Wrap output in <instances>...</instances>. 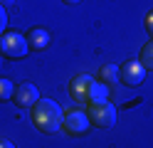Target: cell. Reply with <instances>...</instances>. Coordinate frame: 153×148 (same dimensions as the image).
<instances>
[{
	"label": "cell",
	"instance_id": "cell-2",
	"mask_svg": "<svg viewBox=\"0 0 153 148\" xmlns=\"http://www.w3.org/2000/svg\"><path fill=\"white\" fill-rule=\"evenodd\" d=\"M27 37L20 32H5L0 37V54L7 59H22L27 54Z\"/></svg>",
	"mask_w": 153,
	"mask_h": 148
},
{
	"label": "cell",
	"instance_id": "cell-15",
	"mask_svg": "<svg viewBox=\"0 0 153 148\" xmlns=\"http://www.w3.org/2000/svg\"><path fill=\"white\" fill-rule=\"evenodd\" d=\"M17 0H0V7H7V5H15Z\"/></svg>",
	"mask_w": 153,
	"mask_h": 148
},
{
	"label": "cell",
	"instance_id": "cell-13",
	"mask_svg": "<svg viewBox=\"0 0 153 148\" xmlns=\"http://www.w3.org/2000/svg\"><path fill=\"white\" fill-rule=\"evenodd\" d=\"M5 27H7V15H5V7H0V37L5 35Z\"/></svg>",
	"mask_w": 153,
	"mask_h": 148
},
{
	"label": "cell",
	"instance_id": "cell-4",
	"mask_svg": "<svg viewBox=\"0 0 153 148\" xmlns=\"http://www.w3.org/2000/svg\"><path fill=\"white\" fill-rule=\"evenodd\" d=\"M89 116L87 111H79V109H74V111L69 114H64V121H62V128L67 133H72V136H82V133H87L89 131Z\"/></svg>",
	"mask_w": 153,
	"mask_h": 148
},
{
	"label": "cell",
	"instance_id": "cell-14",
	"mask_svg": "<svg viewBox=\"0 0 153 148\" xmlns=\"http://www.w3.org/2000/svg\"><path fill=\"white\" fill-rule=\"evenodd\" d=\"M146 30H148V35L153 37V10L148 13V17H146Z\"/></svg>",
	"mask_w": 153,
	"mask_h": 148
},
{
	"label": "cell",
	"instance_id": "cell-17",
	"mask_svg": "<svg viewBox=\"0 0 153 148\" xmlns=\"http://www.w3.org/2000/svg\"><path fill=\"white\" fill-rule=\"evenodd\" d=\"M62 3H67V5H76L79 0H62Z\"/></svg>",
	"mask_w": 153,
	"mask_h": 148
},
{
	"label": "cell",
	"instance_id": "cell-3",
	"mask_svg": "<svg viewBox=\"0 0 153 148\" xmlns=\"http://www.w3.org/2000/svg\"><path fill=\"white\" fill-rule=\"evenodd\" d=\"M116 106L109 104V101H99V104H89V123H94L97 128H111L116 123Z\"/></svg>",
	"mask_w": 153,
	"mask_h": 148
},
{
	"label": "cell",
	"instance_id": "cell-7",
	"mask_svg": "<svg viewBox=\"0 0 153 148\" xmlns=\"http://www.w3.org/2000/svg\"><path fill=\"white\" fill-rule=\"evenodd\" d=\"M94 86V77L89 74H79L69 82V96L74 101H89V91Z\"/></svg>",
	"mask_w": 153,
	"mask_h": 148
},
{
	"label": "cell",
	"instance_id": "cell-1",
	"mask_svg": "<svg viewBox=\"0 0 153 148\" xmlns=\"http://www.w3.org/2000/svg\"><path fill=\"white\" fill-rule=\"evenodd\" d=\"M62 121H64V111L59 104L52 99H37V104L32 106V123L37 126V131L57 133L62 128Z\"/></svg>",
	"mask_w": 153,
	"mask_h": 148
},
{
	"label": "cell",
	"instance_id": "cell-5",
	"mask_svg": "<svg viewBox=\"0 0 153 148\" xmlns=\"http://www.w3.org/2000/svg\"><path fill=\"white\" fill-rule=\"evenodd\" d=\"M143 79H146V69H143V64L136 62V59H128V62L121 67V74H119V82H121V84L138 86Z\"/></svg>",
	"mask_w": 153,
	"mask_h": 148
},
{
	"label": "cell",
	"instance_id": "cell-12",
	"mask_svg": "<svg viewBox=\"0 0 153 148\" xmlns=\"http://www.w3.org/2000/svg\"><path fill=\"white\" fill-rule=\"evenodd\" d=\"M15 94V86L10 79H0V101H7V99H13Z\"/></svg>",
	"mask_w": 153,
	"mask_h": 148
},
{
	"label": "cell",
	"instance_id": "cell-10",
	"mask_svg": "<svg viewBox=\"0 0 153 148\" xmlns=\"http://www.w3.org/2000/svg\"><path fill=\"white\" fill-rule=\"evenodd\" d=\"M106 96H109V89H106V84H104V82H94L91 91H89V104L106 101Z\"/></svg>",
	"mask_w": 153,
	"mask_h": 148
},
{
	"label": "cell",
	"instance_id": "cell-9",
	"mask_svg": "<svg viewBox=\"0 0 153 148\" xmlns=\"http://www.w3.org/2000/svg\"><path fill=\"white\" fill-rule=\"evenodd\" d=\"M119 74H121V67H116V64H104L99 69V79L104 84H116L119 82Z\"/></svg>",
	"mask_w": 153,
	"mask_h": 148
},
{
	"label": "cell",
	"instance_id": "cell-16",
	"mask_svg": "<svg viewBox=\"0 0 153 148\" xmlns=\"http://www.w3.org/2000/svg\"><path fill=\"white\" fill-rule=\"evenodd\" d=\"M0 148H15L10 141H3V138H0Z\"/></svg>",
	"mask_w": 153,
	"mask_h": 148
},
{
	"label": "cell",
	"instance_id": "cell-8",
	"mask_svg": "<svg viewBox=\"0 0 153 148\" xmlns=\"http://www.w3.org/2000/svg\"><path fill=\"white\" fill-rule=\"evenodd\" d=\"M25 37H27V47L30 49H45V47H50V42H52V35L47 32L45 27H32Z\"/></svg>",
	"mask_w": 153,
	"mask_h": 148
},
{
	"label": "cell",
	"instance_id": "cell-11",
	"mask_svg": "<svg viewBox=\"0 0 153 148\" xmlns=\"http://www.w3.org/2000/svg\"><path fill=\"white\" fill-rule=\"evenodd\" d=\"M141 64H143V69H153V37L141 49Z\"/></svg>",
	"mask_w": 153,
	"mask_h": 148
},
{
	"label": "cell",
	"instance_id": "cell-6",
	"mask_svg": "<svg viewBox=\"0 0 153 148\" xmlns=\"http://www.w3.org/2000/svg\"><path fill=\"white\" fill-rule=\"evenodd\" d=\"M37 99H40V89H37L32 82H22L17 84L15 94H13V101L20 106V109H30L37 104Z\"/></svg>",
	"mask_w": 153,
	"mask_h": 148
}]
</instances>
